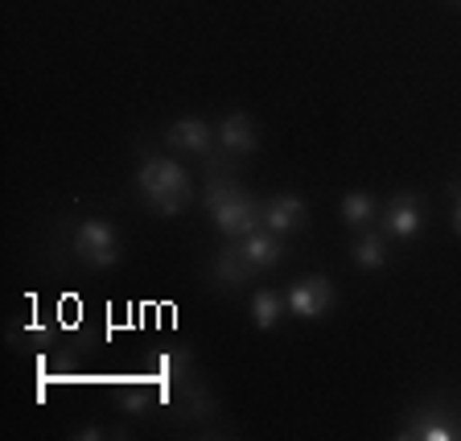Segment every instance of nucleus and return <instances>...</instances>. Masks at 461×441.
<instances>
[{"mask_svg": "<svg viewBox=\"0 0 461 441\" xmlns=\"http://www.w3.org/2000/svg\"><path fill=\"white\" fill-rule=\"evenodd\" d=\"M136 190H140L144 207L157 215H182L198 198L190 170L169 161V157H144L140 173H136Z\"/></svg>", "mask_w": 461, "mask_h": 441, "instance_id": "obj_1", "label": "nucleus"}, {"mask_svg": "<svg viewBox=\"0 0 461 441\" xmlns=\"http://www.w3.org/2000/svg\"><path fill=\"white\" fill-rule=\"evenodd\" d=\"M70 252H75L83 264L91 269H115L120 264V240H115V227L104 219H83L70 235Z\"/></svg>", "mask_w": 461, "mask_h": 441, "instance_id": "obj_2", "label": "nucleus"}, {"mask_svg": "<svg viewBox=\"0 0 461 441\" xmlns=\"http://www.w3.org/2000/svg\"><path fill=\"white\" fill-rule=\"evenodd\" d=\"M214 223H219V231L227 235V240H243V235H251V231L264 227V207H259L256 198H248V194H230L227 202H219L214 207Z\"/></svg>", "mask_w": 461, "mask_h": 441, "instance_id": "obj_3", "label": "nucleus"}, {"mask_svg": "<svg viewBox=\"0 0 461 441\" xmlns=\"http://www.w3.org/2000/svg\"><path fill=\"white\" fill-rule=\"evenodd\" d=\"M285 301L297 317H321V314H330V306H334V285L313 272V277L293 280L288 293H285Z\"/></svg>", "mask_w": 461, "mask_h": 441, "instance_id": "obj_4", "label": "nucleus"}, {"mask_svg": "<svg viewBox=\"0 0 461 441\" xmlns=\"http://www.w3.org/2000/svg\"><path fill=\"white\" fill-rule=\"evenodd\" d=\"M424 227V207L416 194H395L392 202H387V211H384V231L387 235H395V240H416Z\"/></svg>", "mask_w": 461, "mask_h": 441, "instance_id": "obj_5", "label": "nucleus"}, {"mask_svg": "<svg viewBox=\"0 0 461 441\" xmlns=\"http://www.w3.org/2000/svg\"><path fill=\"white\" fill-rule=\"evenodd\" d=\"M400 437H420V441H453L461 437V417L445 413V409H424V413L408 417Z\"/></svg>", "mask_w": 461, "mask_h": 441, "instance_id": "obj_6", "label": "nucleus"}, {"mask_svg": "<svg viewBox=\"0 0 461 441\" xmlns=\"http://www.w3.org/2000/svg\"><path fill=\"white\" fill-rule=\"evenodd\" d=\"M214 141L222 144V153H230V157H248V153H256V144H259V128H256V120H251L248 112H235V115H227L219 128H214Z\"/></svg>", "mask_w": 461, "mask_h": 441, "instance_id": "obj_7", "label": "nucleus"}, {"mask_svg": "<svg viewBox=\"0 0 461 441\" xmlns=\"http://www.w3.org/2000/svg\"><path fill=\"white\" fill-rule=\"evenodd\" d=\"M309 219L305 202L297 198V194H276V198L264 202V227L276 231V235H293V231H301Z\"/></svg>", "mask_w": 461, "mask_h": 441, "instance_id": "obj_8", "label": "nucleus"}, {"mask_svg": "<svg viewBox=\"0 0 461 441\" xmlns=\"http://www.w3.org/2000/svg\"><path fill=\"white\" fill-rule=\"evenodd\" d=\"M165 141H169V149H182V153L202 157V153H211V144H214V128L206 124V120H198V115H185V120L169 124Z\"/></svg>", "mask_w": 461, "mask_h": 441, "instance_id": "obj_9", "label": "nucleus"}, {"mask_svg": "<svg viewBox=\"0 0 461 441\" xmlns=\"http://www.w3.org/2000/svg\"><path fill=\"white\" fill-rule=\"evenodd\" d=\"M211 277L219 280L222 289H235V285H243L248 277H256V264H251L248 256H243V248L235 240L227 243V248L214 256V264H211Z\"/></svg>", "mask_w": 461, "mask_h": 441, "instance_id": "obj_10", "label": "nucleus"}, {"mask_svg": "<svg viewBox=\"0 0 461 441\" xmlns=\"http://www.w3.org/2000/svg\"><path fill=\"white\" fill-rule=\"evenodd\" d=\"M285 235H276V231H268V227H259V231H251V235H243V240H235L243 248V256L256 264V272H264V269H272V264H280V256H285Z\"/></svg>", "mask_w": 461, "mask_h": 441, "instance_id": "obj_11", "label": "nucleus"}, {"mask_svg": "<svg viewBox=\"0 0 461 441\" xmlns=\"http://www.w3.org/2000/svg\"><path fill=\"white\" fill-rule=\"evenodd\" d=\"M288 301L285 293H276V289H259L256 298H251V322H256L259 330H276L280 317H285Z\"/></svg>", "mask_w": 461, "mask_h": 441, "instance_id": "obj_12", "label": "nucleus"}, {"mask_svg": "<svg viewBox=\"0 0 461 441\" xmlns=\"http://www.w3.org/2000/svg\"><path fill=\"white\" fill-rule=\"evenodd\" d=\"M355 264L366 272H379L387 264V240L379 231H363L355 240Z\"/></svg>", "mask_w": 461, "mask_h": 441, "instance_id": "obj_13", "label": "nucleus"}, {"mask_svg": "<svg viewBox=\"0 0 461 441\" xmlns=\"http://www.w3.org/2000/svg\"><path fill=\"white\" fill-rule=\"evenodd\" d=\"M371 215H375V198H371V194L350 190L342 198V223H346V227H366V223H371Z\"/></svg>", "mask_w": 461, "mask_h": 441, "instance_id": "obj_14", "label": "nucleus"}, {"mask_svg": "<svg viewBox=\"0 0 461 441\" xmlns=\"http://www.w3.org/2000/svg\"><path fill=\"white\" fill-rule=\"evenodd\" d=\"M453 231L461 235V190H453Z\"/></svg>", "mask_w": 461, "mask_h": 441, "instance_id": "obj_15", "label": "nucleus"}]
</instances>
